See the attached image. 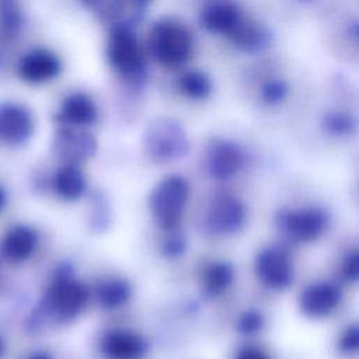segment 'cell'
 Here are the masks:
<instances>
[{
	"mask_svg": "<svg viewBox=\"0 0 359 359\" xmlns=\"http://www.w3.org/2000/svg\"><path fill=\"white\" fill-rule=\"evenodd\" d=\"M194 39L188 27L177 18L161 17L149 32V49L156 60L165 66H180L192 53Z\"/></svg>",
	"mask_w": 359,
	"mask_h": 359,
	"instance_id": "obj_1",
	"label": "cell"
},
{
	"mask_svg": "<svg viewBox=\"0 0 359 359\" xmlns=\"http://www.w3.org/2000/svg\"><path fill=\"white\" fill-rule=\"evenodd\" d=\"M189 196L188 181L177 174L164 177L150 192L149 206L156 222L167 229H174L184 213Z\"/></svg>",
	"mask_w": 359,
	"mask_h": 359,
	"instance_id": "obj_2",
	"label": "cell"
},
{
	"mask_svg": "<svg viewBox=\"0 0 359 359\" xmlns=\"http://www.w3.org/2000/svg\"><path fill=\"white\" fill-rule=\"evenodd\" d=\"M87 289L83 283L62 275L48 287L41 300V313L57 323L73 320L84 309Z\"/></svg>",
	"mask_w": 359,
	"mask_h": 359,
	"instance_id": "obj_3",
	"label": "cell"
},
{
	"mask_svg": "<svg viewBox=\"0 0 359 359\" xmlns=\"http://www.w3.org/2000/svg\"><path fill=\"white\" fill-rule=\"evenodd\" d=\"M144 149L154 161H172L182 157L188 149L187 135L178 122L170 118H158L144 132Z\"/></svg>",
	"mask_w": 359,
	"mask_h": 359,
	"instance_id": "obj_4",
	"label": "cell"
},
{
	"mask_svg": "<svg viewBox=\"0 0 359 359\" xmlns=\"http://www.w3.org/2000/svg\"><path fill=\"white\" fill-rule=\"evenodd\" d=\"M107 56L111 66L125 77H137L144 67L139 42L125 27L112 29L107 43Z\"/></svg>",
	"mask_w": 359,
	"mask_h": 359,
	"instance_id": "obj_5",
	"label": "cell"
},
{
	"mask_svg": "<svg viewBox=\"0 0 359 359\" xmlns=\"http://www.w3.org/2000/svg\"><path fill=\"white\" fill-rule=\"evenodd\" d=\"M35 128L29 109L18 102L0 104V142L20 144L31 137Z\"/></svg>",
	"mask_w": 359,
	"mask_h": 359,
	"instance_id": "obj_6",
	"label": "cell"
},
{
	"mask_svg": "<svg viewBox=\"0 0 359 359\" xmlns=\"http://www.w3.org/2000/svg\"><path fill=\"white\" fill-rule=\"evenodd\" d=\"M258 278L272 289H285L290 285L293 269L287 254L279 248H266L257 257Z\"/></svg>",
	"mask_w": 359,
	"mask_h": 359,
	"instance_id": "obj_7",
	"label": "cell"
},
{
	"mask_svg": "<svg viewBox=\"0 0 359 359\" xmlns=\"http://www.w3.org/2000/svg\"><path fill=\"white\" fill-rule=\"evenodd\" d=\"M101 353L107 359H142L147 344L139 334L130 330H108L100 342Z\"/></svg>",
	"mask_w": 359,
	"mask_h": 359,
	"instance_id": "obj_8",
	"label": "cell"
},
{
	"mask_svg": "<svg viewBox=\"0 0 359 359\" xmlns=\"http://www.w3.org/2000/svg\"><path fill=\"white\" fill-rule=\"evenodd\" d=\"M341 302V292L331 282H316L307 286L300 294V309L311 318L330 316Z\"/></svg>",
	"mask_w": 359,
	"mask_h": 359,
	"instance_id": "obj_9",
	"label": "cell"
},
{
	"mask_svg": "<svg viewBox=\"0 0 359 359\" xmlns=\"http://www.w3.org/2000/svg\"><path fill=\"white\" fill-rule=\"evenodd\" d=\"M280 223L289 237L297 241H310L323 233L327 220L321 210L307 208L285 213Z\"/></svg>",
	"mask_w": 359,
	"mask_h": 359,
	"instance_id": "obj_10",
	"label": "cell"
},
{
	"mask_svg": "<svg viewBox=\"0 0 359 359\" xmlns=\"http://www.w3.org/2000/svg\"><path fill=\"white\" fill-rule=\"evenodd\" d=\"M53 147L59 156L74 164L94 154L97 143L95 139L87 132H77L70 128H63L57 132Z\"/></svg>",
	"mask_w": 359,
	"mask_h": 359,
	"instance_id": "obj_11",
	"label": "cell"
},
{
	"mask_svg": "<svg viewBox=\"0 0 359 359\" xmlns=\"http://www.w3.org/2000/svg\"><path fill=\"white\" fill-rule=\"evenodd\" d=\"M244 208L233 196H220L213 201L206 223L217 233H231L236 231L244 222Z\"/></svg>",
	"mask_w": 359,
	"mask_h": 359,
	"instance_id": "obj_12",
	"label": "cell"
},
{
	"mask_svg": "<svg viewBox=\"0 0 359 359\" xmlns=\"http://www.w3.org/2000/svg\"><path fill=\"white\" fill-rule=\"evenodd\" d=\"M62 69L59 57L46 49L27 53L20 63V74L29 83H42L53 79Z\"/></svg>",
	"mask_w": 359,
	"mask_h": 359,
	"instance_id": "obj_13",
	"label": "cell"
},
{
	"mask_svg": "<svg viewBox=\"0 0 359 359\" xmlns=\"http://www.w3.org/2000/svg\"><path fill=\"white\" fill-rule=\"evenodd\" d=\"M36 244L38 236L35 230L25 224H17L3 236L0 254L10 262H21L31 257Z\"/></svg>",
	"mask_w": 359,
	"mask_h": 359,
	"instance_id": "obj_14",
	"label": "cell"
},
{
	"mask_svg": "<svg viewBox=\"0 0 359 359\" xmlns=\"http://www.w3.org/2000/svg\"><path fill=\"white\" fill-rule=\"evenodd\" d=\"M203 27L216 34H234L243 24L240 10L227 1H213L201 11Z\"/></svg>",
	"mask_w": 359,
	"mask_h": 359,
	"instance_id": "obj_15",
	"label": "cell"
},
{
	"mask_svg": "<svg viewBox=\"0 0 359 359\" xmlns=\"http://www.w3.org/2000/svg\"><path fill=\"white\" fill-rule=\"evenodd\" d=\"M97 105L86 93H72L57 111V119L67 126L91 125L97 119Z\"/></svg>",
	"mask_w": 359,
	"mask_h": 359,
	"instance_id": "obj_16",
	"label": "cell"
},
{
	"mask_svg": "<svg viewBox=\"0 0 359 359\" xmlns=\"http://www.w3.org/2000/svg\"><path fill=\"white\" fill-rule=\"evenodd\" d=\"M243 156L237 146L229 142H217L208 154V167L216 178H227L238 171Z\"/></svg>",
	"mask_w": 359,
	"mask_h": 359,
	"instance_id": "obj_17",
	"label": "cell"
},
{
	"mask_svg": "<svg viewBox=\"0 0 359 359\" xmlns=\"http://www.w3.org/2000/svg\"><path fill=\"white\" fill-rule=\"evenodd\" d=\"M53 188L56 194L66 201L79 199L87 188L86 177L76 164H66L56 171Z\"/></svg>",
	"mask_w": 359,
	"mask_h": 359,
	"instance_id": "obj_18",
	"label": "cell"
},
{
	"mask_svg": "<svg viewBox=\"0 0 359 359\" xmlns=\"http://www.w3.org/2000/svg\"><path fill=\"white\" fill-rule=\"evenodd\" d=\"M130 294V285L119 278L107 279L97 287V300L104 309L121 307L129 300Z\"/></svg>",
	"mask_w": 359,
	"mask_h": 359,
	"instance_id": "obj_19",
	"label": "cell"
},
{
	"mask_svg": "<svg viewBox=\"0 0 359 359\" xmlns=\"http://www.w3.org/2000/svg\"><path fill=\"white\" fill-rule=\"evenodd\" d=\"M233 280V269L230 265L224 262H215L210 264L202 278V285H203V292L206 296H217L222 292H224Z\"/></svg>",
	"mask_w": 359,
	"mask_h": 359,
	"instance_id": "obj_20",
	"label": "cell"
},
{
	"mask_svg": "<svg viewBox=\"0 0 359 359\" xmlns=\"http://www.w3.org/2000/svg\"><path fill=\"white\" fill-rule=\"evenodd\" d=\"M180 88L191 98H203L210 91V80L205 73L191 70L181 76Z\"/></svg>",
	"mask_w": 359,
	"mask_h": 359,
	"instance_id": "obj_21",
	"label": "cell"
},
{
	"mask_svg": "<svg viewBox=\"0 0 359 359\" xmlns=\"http://www.w3.org/2000/svg\"><path fill=\"white\" fill-rule=\"evenodd\" d=\"M337 351L346 356L359 355V323H352L339 332Z\"/></svg>",
	"mask_w": 359,
	"mask_h": 359,
	"instance_id": "obj_22",
	"label": "cell"
},
{
	"mask_svg": "<svg viewBox=\"0 0 359 359\" xmlns=\"http://www.w3.org/2000/svg\"><path fill=\"white\" fill-rule=\"evenodd\" d=\"M264 320L257 311H247L238 320V330L243 334H255L262 328Z\"/></svg>",
	"mask_w": 359,
	"mask_h": 359,
	"instance_id": "obj_23",
	"label": "cell"
},
{
	"mask_svg": "<svg viewBox=\"0 0 359 359\" xmlns=\"http://www.w3.org/2000/svg\"><path fill=\"white\" fill-rule=\"evenodd\" d=\"M342 275L349 280H359V250L351 252L342 264Z\"/></svg>",
	"mask_w": 359,
	"mask_h": 359,
	"instance_id": "obj_24",
	"label": "cell"
},
{
	"mask_svg": "<svg viewBox=\"0 0 359 359\" xmlns=\"http://www.w3.org/2000/svg\"><path fill=\"white\" fill-rule=\"evenodd\" d=\"M0 21H1V25L6 28V29H15L17 27H18V24H20V13H18V10L17 8H14L13 6H4V8L1 10V18H0Z\"/></svg>",
	"mask_w": 359,
	"mask_h": 359,
	"instance_id": "obj_25",
	"label": "cell"
},
{
	"mask_svg": "<svg viewBox=\"0 0 359 359\" xmlns=\"http://www.w3.org/2000/svg\"><path fill=\"white\" fill-rule=\"evenodd\" d=\"M234 359H271V356L265 351H262L261 348L250 345V346L241 348L237 352Z\"/></svg>",
	"mask_w": 359,
	"mask_h": 359,
	"instance_id": "obj_26",
	"label": "cell"
},
{
	"mask_svg": "<svg viewBox=\"0 0 359 359\" xmlns=\"http://www.w3.org/2000/svg\"><path fill=\"white\" fill-rule=\"evenodd\" d=\"M164 252L167 254V255H178L182 250H184V244H182V241H181V238L180 237H171L170 240H167L165 241V244H164Z\"/></svg>",
	"mask_w": 359,
	"mask_h": 359,
	"instance_id": "obj_27",
	"label": "cell"
},
{
	"mask_svg": "<svg viewBox=\"0 0 359 359\" xmlns=\"http://www.w3.org/2000/svg\"><path fill=\"white\" fill-rule=\"evenodd\" d=\"M28 359H53V358H52V355L48 353V352H35V353H32Z\"/></svg>",
	"mask_w": 359,
	"mask_h": 359,
	"instance_id": "obj_28",
	"label": "cell"
},
{
	"mask_svg": "<svg viewBox=\"0 0 359 359\" xmlns=\"http://www.w3.org/2000/svg\"><path fill=\"white\" fill-rule=\"evenodd\" d=\"M6 199H7V198H6V191L0 187V210H1L3 206L6 205Z\"/></svg>",
	"mask_w": 359,
	"mask_h": 359,
	"instance_id": "obj_29",
	"label": "cell"
},
{
	"mask_svg": "<svg viewBox=\"0 0 359 359\" xmlns=\"http://www.w3.org/2000/svg\"><path fill=\"white\" fill-rule=\"evenodd\" d=\"M1 352H3V341L0 339V356H1Z\"/></svg>",
	"mask_w": 359,
	"mask_h": 359,
	"instance_id": "obj_30",
	"label": "cell"
}]
</instances>
